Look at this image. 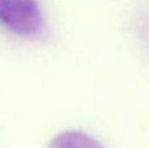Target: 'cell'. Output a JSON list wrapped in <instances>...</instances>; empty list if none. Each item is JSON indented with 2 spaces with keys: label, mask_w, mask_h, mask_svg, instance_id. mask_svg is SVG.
Wrapping results in <instances>:
<instances>
[{
  "label": "cell",
  "mask_w": 149,
  "mask_h": 148,
  "mask_svg": "<svg viewBox=\"0 0 149 148\" xmlns=\"http://www.w3.org/2000/svg\"><path fill=\"white\" fill-rule=\"evenodd\" d=\"M47 148H103L98 140L81 131H64L51 139Z\"/></svg>",
  "instance_id": "cell-2"
},
{
  "label": "cell",
  "mask_w": 149,
  "mask_h": 148,
  "mask_svg": "<svg viewBox=\"0 0 149 148\" xmlns=\"http://www.w3.org/2000/svg\"><path fill=\"white\" fill-rule=\"evenodd\" d=\"M0 22L20 37H34L43 24L37 0H0Z\"/></svg>",
  "instance_id": "cell-1"
}]
</instances>
